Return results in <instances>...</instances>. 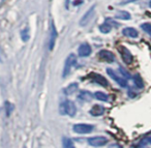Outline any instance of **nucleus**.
Wrapping results in <instances>:
<instances>
[{"label":"nucleus","instance_id":"f257e3e1","mask_svg":"<svg viewBox=\"0 0 151 148\" xmlns=\"http://www.w3.org/2000/svg\"><path fill=\"white\" fill-rule=\"evenodd\" d=\"M59 111L62 115H68L70 117H73L77 113V108L76 105L71 100H65L59 107Z\"/></svg>","mask_w":151,"mask_h":148},{"label":"nucleus","instance_id":"f03ea898","mask_svg":"<svg viewBox=\"0 0 151 148\" xmlns=\"http://www.w3.org/2000/svg\"><path fill=\"white\" fill-rule=\"evenodd\" d=\"M76 61H77V58H76V55L75 54H69L67 56L66 60H65L64 63V67H63V78L67 77L69 75L71 71V67L76 64Z\"/></svg>","mask_w":151,"mask_h":148},{"label":"nucleus","instance_id":"7ed1b4c3","mask_svg":"<svg viewBox=\"0 0 151 148\" xmlns=\"http://www.w3.org/2000/svg\"><path fill=\"white\" fill-rule=\"evenodd\" d=\"M73 131L81 135H86L93 131V125L88 124V123H77L73 127Z\"/></svg>","mask_w":151,"mask_h":148},{"label":"nucleus","instance_id":"20e7f679","mask_svg":"<svg viewBox=\"0 0 151 148\" xmlns=\"http://www.w3.org/2000/svg\"><path fill=\"white\" fill-rule=\"evenodd\" d=\"M118 51H119L120 55H121V58H122V60L124 61V63H126V64H130V63L132 62V60H134L132 55V53H130V51L128 50L126 47L119 46L118 47Z\"/></svg>","mask_w":151,"mask_h":148},{"label":"nucleus","instance_id":"39448f33","mask_svg":"<svg viewBox=\"0 0 151 148\" xmlns=\"http://www.w3.org/2000/svg\"><path fill=\"white\" fill-rule=\"evenodd\" d=\"M107 74L119 86H121V87H126V85H127V82H126V80L124 79L123 77H120L119 75H117V73H116L115 71H113L112 69H107Z\"/></svg>","mask_w":151,"mask_h":148},{"label":"nucleus","instance_id":"423d86ee","mask_svg":"<svg viewBox=\"0 0 151 148\" xmlns=\"http://www.w3.org/2000/svg\"><path fill=\"white\" fill-rule=\"evenodd\" d=\"M88 78L90 80H92L94 83L99 84V85L103 86V87H108V86H109V82H108L107 79H106L104 76H101V74L91 73V74H89Z\"/></svg>","mask_w":151,"mask_h":148},{"label":"nucleus","instance_id":"0eeeda50","mask_svg":"<svg viewBox=\"0 0 151 148\" xmlns=\"http://www.w3.org/2000/svg\"><path fill=\"white\" fill-rule=\"evenodd\" d=\"M108 142V139L103 136H96V137H92L88 139V144L93 147H101V146L106 145Z\"/></svg>","mask_w":151,"mask_h":148},{"label":"nucleus","instance_id":"6e6552de","mask_svg":"<svg viewBox=\"0 0 151 148\" xmlns=\"http://www.w3.org/2000/svg\"><path fill=\"white\" fill-rule=\"evenodd\" d=\"M97 56H99V58L101 59V60L106 61V62H108V63H112L115 61V56H114L113 53L109 50H101L99 52V54H97Z\"/></svg>","mask_w":151,"mask_h":148},{"label":"nucleus","instance_id":"1a4fd4ad","mask_svg":"<svg viewBox=\"0 0 151 148\" xmlns=\"http://www.w3.org/2000/svg\"><path fill=\"white\" fill-rule=\"evenodd\" d=\"M57 29L55 27L54 23H51V28H50V40H49V50L52 51L55 47V43H56V40H57Z\"/></svg>","mask_w":151,"mask_h":148},{"label":"nucleus","instance_id":"9d476101","mask_svg":"<svg viewBox=\"0 0 151 148\" xmlns=\"http://www.w3.org/2000/svg\"><path fill=\"white\" fill-rule=\"evenodd\" d=\"M94 12H95V5H93L91 9H89L88 11L86 12V13L84 14V16L82 17V19L80 20V25L81 26H85L87 23H88L89 21H90V19L93 17V15H94Z\"/></svg>","mask_w":151,"mask_h":148},{"label":"nucleus","instance_id":"9b49d317","mask_svg":"<svg viewBox=\"0 0 151 148\" xmlns=\"http://www.w3.org/2000/svg\"><path fill=\"white\" fill-rule=\"evenodd\" d=\"M79 56L80 57H87L91 54V47L89 44L85 43V44H82L80 47H79Z\"/></svg>","mask_w":151,"mask_h":148},{"label":"nucleus","instance_id":"f8f14e48","mask_svg":"<svg viewBox=\"0 0 151 148\" xmlns=\"http://www.w3.org/2000/svg\"><path fill=\"white\" fill-rule=\"evenodd\" d=\"M104 113H105V108H104L103 106H101V105H94V106L90 109V111H89V114L94 117L101 116Z\"/></svg>","mask_w":151,"mask_h":148},{"label":"nucleus","instance_id":"ddd939ff","mask_svg":"<svg viewBox=\"0 0 151 148\" xmlns=\"http://www.w3.org/2000/svg\"><path fill=\"white\" fill-rule=\"evenodd\" d=\"M122 34H123L124 36H127V38H136L139 36V32L132 27L124 28V29L122 30Z\"/></svg>","mask_w":151,"mask_h":148},{"label":"nucleus","instance_id":"4468645a","mask_svg":"<svg viewBox=\"0 0 151 148\" xmlns=\"http://www.w3.org/2000/svg\"><path fill=\"white\" fill-rule=\"evenodd\" d=\"M78 100H80L81 102H90L92 100V94L89 91H86V90L81 91V93L78 96Z\"/></svg>","mask_w":151,"mask_h":148},{"label":"nucleus","instance_id":"2eb2a0df","mask_svg":"<svg viewBox=\"0 0 151 148\" xmlns=\"http://www.w3.org/2000/svg\"><path fill=\"white\" fill-rule=\"evenodd\" d=\"M78 88H79L78 83H71L64 89V93L66 94V95H70V94L75 93V92L78 90Z\"/></svg>","mask_w":151,"mask_h":148},{"label":"nucleus","instance_id":"dca6fc26","mask_svg":"<svg viewBox=\"0 0 151 148\" xmlns=\"http://www.w3.org/2000/svg\"><path fill=\"white\" fill-rule=\"evenodd\" d=\"M115 18L120 20H130V14L125 11H119L115 15Z\"/></svg>","mask_w":151,"mask_h":148},{"label":"nucleus","instance_id":"f3484780","mask_svg":"<svg viewBox=\"0 0 151 148\" xmlns=\"http://www.w3.org/2000/svg\"><path fill=\"white\" fill-rule=\"evenodd\" d=\"M132 79H134V85H136L138 88H143V87H144V81H143L142 77H141L139 74H136V75L132 77Z\"/></svg>","mask_w":151,"mask_h":148},{"label":"nucleus","instance_id":"a211bd4d","mask_svg":"<svg viewBox=\"0 0 151 148\" xmlns=\"http://www.w3.org/2000/svg\"><path fill=\"white\" fill-rule=\"evenodd\" d=\"M94 97L96 98V100H101V102H108V100H109V96H108L106 93H104V92H101V91L95 92Z\"/></svg>","mask_w":151,"mask_h":148},{"label":"nucleus","instance_id":"6ab92c4d","mask_svg":"<svg viewBox=\"0 0 151 148\" xmlns=\"http://www.w3.org/2000/svg\"><path fill=\"white\" fill-rule=\"evenodd\" d=\"M112 30V26L110 25L109 23H103L101 26H99V31L101 32V33H109L110 31Z\"/></svg>","mask_w":151,"mask_h":148},{"label":"nucleus","instance_id":"aec40b11","mask_svg":"<svg viewBox=\"0 0 151 148\" xmlns=\"http://www.w3.org/2000/svg\"><path fill=\"white\" fill-rule=\"evenodd\" d=\"M21 38L23 42H28L30 38V33H29V28H25L21 31Z\"/></svg>","mask_w":151,"mask_h":148},{"label":"nucleus","instance_id":"412c9836","mask_svg":"<svg viewBox=\"0 0 151 148\" xmlns=\"http://www.w3.org/2000/svg\"><path fill=\"white\" fill-rule=\"evenodd\" d=\"M62 145L63 148H76L75 145H73V142L69 138H63Z\"/></svg>","mask_w":151,"mask_h":148},{"label":"nucleus","instance_id":"4be33fe9","mask_svg":"<svg viewBox=\"0 0 151 148\" xmlns=\"http://www.w3.org/2000/svg\"><path fill=\"white\" fill-rule=\"evenodd\" d=\"M141 28H142L143 30H144L146 33H148L149 35L151 36V24L149 23H144L141 25Z\"/></svg>","mask_w":151,"mask_h":148},{"label":"nucleus","instance_id":"5701e85b","mask_svg":"<svg viewBox=\"0 0 151 148\" xmlns=\"http://www.w3.org/2000/svg\"><path fill=\"white\" fill-rule=\"evenodd\" d=\"M5 106H6V116H9L14 110V105L9 102H6L5 103Z\"/></svg>","mask_w":151,"mask_h":148},{"label":"nucleus","instance_id":"b1692460","mask_svg":"<svg viewBox=\"0 0 151 148\" xmlns=\"http://www.w3.org/2000/svg\"><path fill=\"white\" fill-rule=\"evenodd\" d=\"M119 71H120V73L122 74V76H123V77H124V79H129V78H130V75H129V74H128L127 71H126L124 69H122V67H120Z\"/></svg>","mask_w":151,"mask_h":148},{"label":"nucleus","instance_id":"393cba45","mask_svg":"<svg viewBox=\"0 0 151 148\" xmlns=\"http://www.w3.org/2000/svg\"><path fill=\"white\" fill-rule=\"evenodd\" d=\"M109 148H122V146L119 145V144H112Z\"/></svg>","mask_w":151,"mask_h":148},{"label":"nucleus","instance_id":"a878e982","mask_svg":"<svg viewBox=\"0 0 151 148\" xmlns=\"http://www.w3.org/2000/svg\"><path fill=\"white\" fill-rule=\"evenodd\" d=\"M134 1H137V0H125V1H123V2H121V4H126V3L134 2Z\"/></svg>","mask_w":151,"mask_h":148},{"label":"nucleus","instance_id":"bb28decb","mask_svg":"<svg viewBox=\"0 0 151 148\" xmlns=\"http://www.w3.org/2000/svg\"><path fill=\"white\" fill-rule=\"evenodd\" d=\"M147 141H148V143H149V144H151V136L148 138V139H147Z\"/></svg>","mask_w":151,"mask_h":148},{"label":"nucleus","instance_id":"cd10ccee","mask_svg":"<svg viewBox=\"0 0 151 148\" xmlns=\"http://www.w3.org/2000/svg\"><path fill=\"white\" fill-rule=\"evenodd\" d=\"M149 6H150V9H151V0H150V2H149Z\"/></svg>","mask_w":151,"mask_h":148}]
</instances>
